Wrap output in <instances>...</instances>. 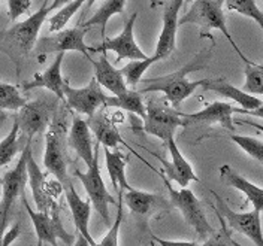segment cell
<instances>
[{
	"instance_id": "obj_1",
	"label": "cell",
	"mask_w": 263,
	"mask_h": 246,
	"mask_svg": "<svg viewBox=\"0 0 263 246\" xmlns=\"http://www.w3.org/2000/svg\"><path fill=\"white\" fill-rule=\"evenodd\" d=\"M215 47V42L210 48L203 49L200 52H197L196 55L181 69L164 75V76H159V78H151V79H141L145 85V88H141L139 93H153V91H160L164 94V100H167L171 103L172 108H178L181 103L187 97H190L195 90L199 87H203L205 79L200 81H190L187 78V75L193 73V72H199L206 69V66L210 63L211 57H213V51Z\"/></svg>"
},
{
	"instance_id": "obj_2",
	"label": "cell",
	"mask_w": 263,
	"mask_h": 246,
	"mask_svg": "<svg viewBox=\"0 0 263 246\" xmlns=\"http://www.w3.org/2000/svg\"><path fill=\"white\" fill-rule=\"evenodd\" d=\"M49 14L51 9L48 6H41L37 12L26 18L24 21L16 23L9 29L0 32V52L14 61L18 73L21 70L23 61L34 48L39 30L47 21Z\"/></svg>"
},
{
	"instance_id": "obj_3",
	"label": "cell",
	"mask_w": 263,
	"mask_h": 246,
	"mask_svg": "<svg viewBox=\"0 0 263 246\" xmlns=\"http://www.w3.org/2000/svg\"><path fill=\"white\" fill-rule=\"evenodd\" d=\"M223 6H224V0H193L190 9L178 19V26L196 24V26L200 27V37L208 36L211 40H214V39L213 36L210 34V32L211 30H220L226 36V39L229 40L232 48L236 51V54L246 63V61H248V58L244 55V52L239 49V47L235 44L232 34L229 33Z\"/></svg>"
},
{
	"instance_id": "obj_4",
	"label": "cell",
	"mask_w": 263,
	"mask_h": 246,
	"mask_svg": "<svg viewBox=\"0 0 263 246\" xmlns=\"http://www.w3.org/2000/svg\"><path fill=\"white\" fill-rule=\"evenodd\" d=\"M163 178L164 185L169 191V198H171V204L174 208H177L185 222L193 227L195 231L197 233V236L205 242L208 237H211L215 230L213 229V225L210 224V221L206 219V215H205V211H203V206L200 203V200L197 198L192 190H189L187 187L185 188H174L171 180H167L162 175Z\"/></svg>"
},
{
	"instance_id": "obj_5",
	"label": "cell",
	"mask_w": 263,
	"mask_h": 246,
	"mask_svg": "<svg viewBox=\"0 0 263 246\" xmlns=\"http://www.w3.org/2000/svg\"><path fill=\"white\" fill-rule=\"evenodd\" d=\"M44 166L51 175H54L62 187L70 182L67 175V157L65 149V121L59 111L52 115L47 131Z\"/></svg>"
},
{
	"instance_id": "obj_6",
	"label": "cell",
	"mask_w": 263,
	"mask_h": 246,
	"mask_svg": "<svg viewBox=\"0 0 263 246\" xmlns=\"http://www.w3.org/2000/svg\"><path fill=\"white\" fill-rule=\"evenodd\" d=\"M26 169H27V183L30 185L36 209L39 212L45 213L57 212L59 206H57L55 198L63 191V187L57 182L47 180V175L41 170V167L34 161L32 152V139H27Z\"/></svg>"
},
{
	"instance_id": "obj_7",
	"label": "cell",
	"mask_w": 263,
	"mask_h": 246,
	"mask_svg": "<svg viewBox=\"0 0 263 246\" xmlns=\"http://www.w3.org/2000/svg\"><path fill=\"white\" fill-rule=\"evenodd\" d=\"M144 121V131L159 137L166 144L167 139L175 136L178 127H184L182 112L175 108L167 106L162 98L149 100L145 108V118Z\"/></svg>"
},
{
	"instance_id": "obj_8",
	"label": "cell",
	"mask_w": 263,
	"mask_h": 246,
	"mask_svg": "<svg viewBox=\"0 0 263 246\" xmlns=\"http://www.w3.org/2000/svg\"><path fill=\"white\" fill-rule=\"evenodd\" d=\"M99 144L95 145V160L90 167H87V172H75V176L81 180L82 187L88 196V200L91 203V206L95 208V211L102 216V219L105 222L111 221V215H109V204H117V200L111 196V193L108 191L105 182L102 179L100 175V169H99Z\"/></svg>"
},
{
	"instance_id": "obj_9",
	"label": "cell",
	"mask_w": 263,
	"mask_h": 246,
	"mask_svg": "<svg viewBox=\"0 0 263 246\" xmlns=\"http://www.w3.org/2000/svg\"><path fill=\"white\" fill-rule=\"evenodd\" d=\"M26 158H27V142L24 149L18 158L15 167L5 173L2 178V201H0V236L5 233L8 218L12 206L15 204L16 198L24 194L27 185V169H26Z\"/></svg>"
},
{
	"instance_id": "obj_10",
	"label": "cell",
	"mask_w": 263,
	"mask_h": 246,
	"mask_svg": "<svg viewBox=\"0 0 263 246\" xmlns=\"http://www.w3.org/2000/svg\"><path fill=\"white\" fill-rule=\"evenodd\" d=\"M90 32V27H75V29H66L60 32L45 34L41 39H37L34 45V55L39 57V60L51 52H66V51H77L85 55L88 60L90 49L85 45V34Z\"/></svg>"
},
{
	"instance_id": "obj_11",
	"label": "cell",
	"mask_w": 263,
	"mask_h": 246,
	"mask_svg": "<svg viewBox=\"0 0 263 246\" xmlns=\"http://www.w3.org/2000/svg\"><path fill=\"white\" fill-rule=\"evenodd\" d=\"M57 111V101L48 97H39L33 101H26L16 111L15 122L20 133L27 139L41 133L51 122V116Z\"/></svg>"
},
{
	"instance_id": "obj_12",
	"label": "cell",
	"mask_w": 263,
	"mask_h": 246,
	"mask_svg": "<svg viewBox=\"0 0 263 246\" xmlns=\"http://www.w3.org/2000/svg\"><path fill=\"white\" fill-rule=\"evenodd\" d=\"M211 194L215 198V211L223 216V219L229 224L230 229L236 233L244 234L256 246H263L262 221H260L262 211L253 209L250 212H235L214 190H211Z\"/></svg>"
},
{
	"instance_id": "obj_13",
	"label": "cell",
	"mask_w": 263,
	"mask_h": 246,
	"mask_svg": "<svg viewBox=\"0 0 263 246\" xmlns=\"http://www.w3.org/2000/svg\"><path fill=\"white\" fill-rule=\"evenodd\" d=\"M21 200H23V204L32 219L37 240H41L42 243H48L51 246H59L57 239H62L66 245H73V236L69 234L63 227L59 211L51 213L33 211L24 194L21 196Z\"/></svg>"
},
{
	"instance_id": "obj_14",
	"label": "cell",
	"mask_w": 263,
	"mask_h": 246,
	"mask_svg": "<svg viewBox=\"0 0 263 246\" xmlns=\"http://www.w3.org/2000/svg\"><path fill=\"white\" fill-rule=\"evenodd\" d=\"M106 97L108 96L103 93V88L95 78L84 88H72L66 81L63 84V100L66 105L77 114L87 115L88 118L93 116L105 105Z\"/></svg>"
},
{
	"instance_id": "obj_15",
	"label": "cell",
	"mask_w": 263,
	"mask_h": 246,
	"mask_svg": "<svg viewBox=\"0 0 263 246\" xmlns=\"http://www.w3.org/2000/svg\"><path fill=\"white\" fill-rule=\"evenodd\" d=\"M136 18H138V12H133L130 18L126 21L123 32L115 37H103L102 45L99 48H91L90 51H93V52H105V51L117 52L115 65H118L124 58H129L130 61L132 60H145L147 55L138 47V44L135 40V34H133Z\"/></svg>"
},
{
	"instance_id": "obj_16",
	"label": "cell",
	"mask_w": 263,
	"mask_h": 246,
	"mask_svg": "<svg viewBox=\"0 0 263 246\" xmlns=\"http://www.w3.org/2000/svg\"><path fill=\"white\" fill-rule=\"evenodd\" d=\"M233 112L248 114L244 109H236L229 103L214 101L211 105H208L203 111H199L195 114L182 112V121H184V127L192 126V124H218L226 130L235 131L233 119H232Z\"/></svg>"
},
{
	"instance_id": "obj_17",
	"label": "cell",
	"mask_w": 263,
	"mask_h": 246,
	"mask_svg": "<svg viewBox=\"0 0 263 246\" xmlns=\"http://www.w3.org/2000/svg\"><path fill=\"white\" fill-rule=\"evenodd\" d=\"M166 147L171 154V161H166L162 157H157L160 163L163 164V170L160 172L167 180H174L180 185L181 188H185L190 182H199L200 179L196 176L192 164L189 163L184 155L178 149V145L175 142V137H171L166 140Z\"/></svg>"
},
{
	"instance_id": "obj_18",
	"label": "cell",
	"mask_w": 263,
	"mask_h": 246,
	"mask_svg": "<svg viewBox=\"0 0 263 246\" xmlns=\"http://www.w3.org/2000/svg\"><path fill=\"white\" fill-rule=\"evenodd\" d=\"M202 88L205 91H214L223 97L230 98L232 101L238 103L241 109L247 111L248 114L262 116V100L253 97L251 94H247L241 88H236L226 78H206Z\"/></svg>"
},
{
	"instance_id": "obj_19",
	"label": "cell",
	"mask_w": 263,
	"mask_h": 246,
	"mask_svg": "<svg viewBox=\"0 0 263 246\" xmlns=\"http://www.w3.org/2000/svg\"><path fill=\"white\" fill-rule=\"evenodd\" d=\"M184 5V0H172L163 12V27L159 36V42L156 47L154 58L157 61L167 58L175 51L177 42V30H178V12L181 6Z\"/></svg>"
},
{
	"instance_id": "obj_20",
	"label": "cell",
	"mask_w": 263,
	"mask_h": 246,
	"mask_svg": "<svg viewBox=\"0 0 263 246\" xmlns=\"http://www.w3.org/2000/svg\"><path fill=\"white\" fill-rule=\"evenodd\" d=\"M63 191L66 194V200L67 204L70 208L72 212V218H73V224L78 230V233L82 234V237L90 243L91 246H98L95 237L91 236L90 230H88V224H90V213H91V203L90 200H82L81 197L78 196L75 187L72 182L66 183L63 187Z\"/></svg>"
},
{
	"instance_id": "obj_21",
	"label": "cell",
	"mask_w": 263,
	"mask_h": 246,
	"mask_svg": "<svg viewBox=\"0 0 263 246\" xmlns=\"http://www.w3.org/2000/svg\"><path fill=\"white\" fill-rule=\"evenodd\" d=\"M65 52H59L52 65L42 73H36L30 81L21 84L23 91H30L34 88H47L51 93H54L57 98L63 100V84L65 79L62 76V65H63Z\"/></svg>"
},
{
	"instance_id": "obj_22",
	"label": "cell",
	"mask_w": 263,
	"mask_h": 246,
	"mask_svg": "<svg viewBox=\"0 0 263 246\" xmlns=\"http://www.w3.org/2000/svg\"><path fill=\"white\" fill-rule=\"evenodd\" d=\"M67 145L77 152V155L87 164V167L91 166L93 160H95L93 136L88 129L87 121L82 119L80 115H73L72 127L67 134Z\"/></svg>"
},
{
	"instance_id": "obj_23",
	"label": "cell",
	"mask_w": 263,
	"mask_h": 246,
	"mask_svg": "<svg viewBox=\"0 0 263 246\" xmlns=\"http://www.w3.org/2000/svg\"><path fill=\"white\" fill-rule=\"evenodd\" d=\"M87 124L90 131L96 136L99 145H103V148H109V149H118L120 145L127 147L115 122L105 112V106H102V109H99L93 116H90L87 119Z\"/></svg>"
},
{
	"instance_id": "obj_24",
	"label": "cell",
	"mask_w": 263,
	"mask_h": 246,
	"mask_svg": "<svg viewBox=\"0 0 263 246\" xmlns=\"http://www.w3.org/2000/svg\"><path fill=\"white\" fill-rule=\"evenodd\" d=\"M218 172H220V179L223 180L226 185L233 187L235 190L244 193V196L253 204L254 209L263 211V188L251 183L250 180L246 179L242 175H239L229 164H223Z\"/></svg>"
},
{
	"instance_id": "obj_25",
	"label": "cell",
	"mask_w": 263,
	"mask_h": 246,
	"mask_svg": "<svg viewBox=\"0 0 263 246\" xmlns=\"http://www.w3.org/2000/svg\"><path fill=\"white\" fill-rule=\"evenodd\" d=\"M95 67V79L102 88H106L108 91H111L114 96L123 94L127 88L126 81L120 72V69H117L114 65H111L106 58V55H102L99 60H90Z\"/></svg>"
},
{
	"instance_id": "obj_26",
	"label": "cell",
	"mask_w": 263,
	"mask_h": 246,
	"mask_svg": "<svg viewBox=\"0 0 263 246\" xmlns=\"http://www.w3.org/2000/svg\"><path fill=\"white\" fill-rule=\"evenodd\" d=\"M103 151H105V166L111 183L114 187V191L117 194L120 191H129L133 187H130L126 178V164H127L126 157L118 149L111 151L109 148H103Z\"/></svg>"
},
{
	"instance_id": "obj_27",
	"label": "cell",
	"mask_w": 263,
	"mask_h": 246,
	"mask_svg": "<svg viewBox=\"0 0 263 246\" xmlns=\"http://www.w3.org/2000/svg\"><path fill=\"white\" fill-rule=\"evenodd\" d=\"M105 108H118L126 112L138 115L141 119L145 118V105L142 101V94L136 90H126L123 94L108 96L105 100Z\"/></svg>"
},
{
	"instance_id": "obj_28",
	"label": "cell",
	"mask_w": 263,
	"mask_h": 246,
	"mask_svg": "<svg viewBox=\"0 0 263 246\" xmlns=\"http://www.w3.org/2000/svg\"><path fill=\"white\" fill-rule=\"evenodd\" d=\"M121 201L133 213H136V215H147L162 200H160L159 194H153V193L141 191V190H136V188H130L129 191H126V194L123 196Z\"/></svg>"
},
{
	"instance_id": "obj_29",
	"label": "cell",
	"mask_w": 263,
	"mask_h": 246,
	"mask_svg": "<svg viewBox=\"0 0 263 246\" xmlns=\"http://www.w3.org/2000/svg\"><path fill=\"white\" fill-rule=\"evenodd\" d=\"M124 5H126V0H105L103 5L98 9V12L88 21H85L82 24V27L91 29L93 26H99L100 32H102V39L106 37V24H108L109 18L115 14H121L124 11Z\"/></svg>"
},
{
	"instance_id": "obj_30",
	"label": "cell",
	"mask_w": 263,
	"mask_h": 246,
	"mask_svg": "<svg viewBox=\"0 0 263 246\" xmlns=\"http://www.w3.org/2000/svg\"><path fill=\"white\" fill-rule=\"evenodd\" d=\"M20 137H21V133H20V127L14 121V126L11 131L8 133V136L0 142V167L9 164L15 155L20 151Z\"/></svg>"
},
{
	"instance_id": "obj_31",
	"label": "cell",
	"mask_w": 263,
	"mask_h": 246,
	"mask_svg": "<svg viewBox=\"0 0 263 246\" xmlns=\"http://www.w3.org/2000/svg\"><path fill=\"white\" fill-rule=\"evenodd\" d=\"M154 63H157V60L154 57H147L145 60H132V61H129V65L121 67L120 72L126 81V85L136 87L139 81L142 79L144 73L148 70V67Z\"/></svg>"
},
{
	"instance_id": "obj_32",
	"label": "cell",
	"mask_w": 263,
	"mask_h": 246,
	"mask_svg": "<svg viewBox=\"0 0 263 246\" xmlns=\"http://www.w3.org/2000/svg\"><path fill=\"white\" fill-rule=\"evenodd\" d=\"M246 84L241 88L247 94H256V96H262L263 94V67L262 65L253 63V61H246Z\"/></svg>"
},
{
	"instance_id": "obj_33",
	"label": "cell",
	"mask_w": 263,
	"mask_h": 246,
	"mask_svg": "<svg viewBox=\"0 0 263 246\" xmlns=\"http://www.w3.org/2000/svg\"><path fill=\"white\" fill-rule=\"evenodd\" d=\"M26 101L18 87L0 82V111H18Z\"/></svg>"
},
{
	"instance_id": "obj_34",
	"label": "cell",
	"mask_w": 263,
	"mask_h": 246,
	"mask_svg": "<svg viewBox=\"0 0 263 246\" xmlns=\"http://www.w3.org/2000/svg\"><path fill=\"white\" fill-rule=\"evenodd\" d=\"M228 9L236 11L244 16L254 19L260 27H263V12L257 6L256 0H224Z\"/></svg>"
},
{
	"instance_id": "obj_35",
	"label": "cell",
	"mask_w": 263,
	"mask_h": 246,
	"mask_svg": "<svg viewBox=\"0 0 263 246\" xmlns=\"http://www.w3.org/2000/svg\"><path fill=\"white\" fill-rule=\"evenodd\" d=\"M230 139L241 148L244 152H247L250 157H253L256 161L262 163L263 161V142L260 139L250 137V136H242V134H232Z\"/></svg>"
},
{
	"instance_id": "obj_36",
	"label": "cell",
	"mask_w": 263,
	"mask_h": 246,
	"mask_svg": "<svg viewBox=\"0 0 263 246\" xmlns=\"http://www.w3.org/2000/svg\"><path fill=\"white\" fill-rule=\"evenodd\" d=\"M118 212H117V218H115L114 224L111 225L109 231L106 233V236L100 240V243H98V246H118V234H120V227L123 224V201H121V196H123V191L118 193Z\"/></svg>"
},
{
	"instance_id": "obj_37",
	"label": "cell",
	"mask_w": 263,
	"mask_h": 246,
	"mask_svg": "<svg viewBox=\"0 0 263 246\" xmlns=\"http://www.w3.org/2000/svg\"><path fill=\"white\" fill-rule=\"evenodd\" d=\"M217 213V216H218V219H220V224H221V229L218 230V231H215L211 237H208L206 240H205V243L200 246H230L229 243V233L226 230V221L223 219V216L220 215V213L215 211Z\"/></svg>"
},
{
	"instance_id": "obj_38",
	"label": "cell",
	"mask_w": 263,
	"mask_h": 246,
	"mask_svg": "<svg viewBox=\"0 0 263 246\" xmlns=\"http://www.w3.org/2000/svg\"><path fill=\"white\" fill-rule=\"evenodd\" d=\"M32 6V0H8V14L11 21H15L21 15L27 14Z\"/></svg>"
},
{
	"instance_id": "obj_39",
	"label": "cell",
	"mask_w": 263,
	"mask_h": 246,
	"mask_svg": "<svg viewBox=\"0 0 263 246\" xmlns=\"http://www.w3.org/2000/svg\"><path fill=\"white\" fill-rule=\"evenodd\" d=\"M20 233H21V225H20V222H16L9 231H6V233L2 234V246L11 245L16 237L20 236Z\"/></svg>"
},
{
	"instance_id": "obj_40",
	"label": "cell",
	"mask_w": 263,
	"mask_h": 246,
	"mask_svg": "<svg viewBox=\"0 0 263 246\" xmlns=\"http://www.w3.org/2000/svg\"><path fill=\"white\" fill-rule=\"evenodd\" d=\"M153 239L159 243L160 246H200L196 242H181V240H164L160 237L153 236Z\"/></svg>"
},
{
	"instance_id": "obj_41",
	"label": "cell",
	"mask_w": 263,
	"mask_h": 246,
	"mask_svg": "<svg viewBox=\"0 0 263 246\" xmlns=\"http://www.w3.org/2000/svg\"><path fill=\"white\" fill-rule=\"evenodd\" d=\"M69 2H72V0H54L52 2V5H49L48 8L51 9V12L54 11V9H57V8H63L65 5H67Z\"/></svg>"
},
{
	"instance_id": "obj_42",
	"label": "cell",
	"mask_w": 263,
	"mask_h": 246,
	"mask_svg": "<svg viewBox=\"0 0 263 246\" xmlns=\"http://www.w3.org/2000/svg\"><path fill=\"white\" fill-rule=\"evenodd\" d=\"M72 246H91V245H90V243H88V242H87L84 237H82V234H80V233H78V236H77V240L73 242V245Z\"/></svg>"
},
{
	"instance_id": "obj_43",
	"label": "cell",
	"mask_w": 263,
	"mask_h": 246,
	"mask_svg": "<svg viewBox=\"0 0 263 246\" xmlns=\"http://www.w3.org/2000/svg\"><path fill=\"white\" fill-rule=\"evenodd\" d=\"M228 239H229L230 246H242L241 243H238V242H236V240H235V239H233V237L230 236V233H229V237H228Z\"/></svg>"
},
{
	"instance_id": "obj_44",
	"label": "cell",
	"mask_w": 263,
	"mask_h": 246,
	"mask_svg": "<svg viewBox=\"0 0 263 246\" xmlns=\"http://www.w3.org/2000/svg\"><path fill=\"white\" fill-rule=\"evenodd\" d=\"M5 119H6V114H5V111H0V127H2V124L5 122Z\"/></svg>"
},
{
	"instance_id": "obj_45",
	"label": "cell",
	"mask_w": 263,
	"mask_h": 246,
	"mask_svg": "<svg viewBox=\"0 0 263 246\" xmlns=\"http://www.w3.org/2000/svg\"><path fill=\"white\" fill-rule=\"evenodd\" d=\"M84 2L87 3V8H91V6L95 5V2H96V0H84Z\"/></svg>"
},
{
	"instance_id": "obj_46",
	"label": "cell",
	"mask_w": 263,
	"mask_h": 246,
	"mask_svg": "<svg viewBox=\"0 0 263 246\" xmlns=\"http://www.w3.org/2000/svg\"><path fill=\"white\" fill-rule=\"evenodd\" d=\"M157 5H159V0H151V3H149L151 8H156Z\"/></svg>"
},
{
	"instance_id": "obj_47",
	"label": "cell",
	"mask_w": 263,
	"mask_h": 246,
	"mask_svg": "<svg viewBox=\"0 0 263 246\" xmlns=\"http://www.w3.org/2000/svg\"><path fill=\"white\" fill-rule=\"evenodd\" d=\"M36 246H44V243H42L41 240H37V245H36Z\"/></svg>"
},
{
	"instance_id": "obj_48",
	"label": "cell",
	"mask_w": 263,
	"mask_h": 246,
	"mask_svg": "<svg viewBox=\"0 0 263 246\" xmlns=\"http://www.w3.org/2000/svg\"><path fill=\"white\" fill-rule=\"evenodd\" d=\"M47 3H48V0H44V3H42V6H47Z\"/></svg>"
},
{
	"instance_id": "obj_49",
	"label": "cell",
	"mask_w": 263,
	"mask_h": 246,
	"mask_svg": "<svg viewBox=\"0 0 263 246\" xmlns=\"http://www.w3.org/2000/svg\"><path fill=\"white\" fill-rule=\"evenodd\" d=\"M0 197H2V182H0Z\"/></svg>"
},
{
	"instance_id": "obj_50",
	"label": "cell",
	"mask_w": 263,
	"mask_h": 246,
	"mask_svg": "<svg viewBox=\"0 0 263 246\" xmlns=\"http://www.w3.org/2000/svg\"><path fill=\"white\" fill-rule=\"evenodd\" d=\"M185 3H190V2H193V0H184Z\"/></svg>"
},
{
	"instance_id": "obj_51",
	"label": "cell",
	"mask_w": 263,
	"mask_h": 246,
	"mask_svg": "<svg viewBox=\"0 0 263 246\" xmlns=\"http://www.w3.org/2000/svg\"><path fill=\"white\" fill-rule=\"evenodd\" d=\"M0 246H2V236H0Z\"/></svg>"
}]
</instances>
